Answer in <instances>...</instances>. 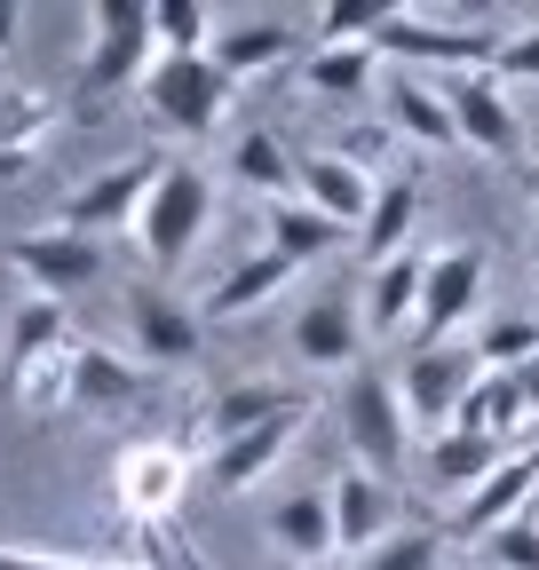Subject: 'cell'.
Here are the masks:
<instances>
[{
    "instance_id": "obj_1",
    "label": "cell",
    "mask_w": 539,
    "mask_h": 570,
    "mask_svg": "<svg viewBox=\"0 0 539 570\" xmlns=\"http://www.w3.org/2000/svg\"><path fill=\"white\" fill-rule=\"evenodd\" d=\"M96 40L80 56V96H119V88H144L159 40H151V0H96L88 9Z\"/></svg>"
},
{
    "instance_id": "obj_2",
    "label": "cell",
    "mask_w": 539,
    "mask_h": 570,
    "mask_svg": "<svg viewBox=\"0 0 539 570\" xmlns=\"http://www.w3.org/2000/svg\"><path fill=\"white\" fill-rule=\"evenodd\" d=\"M231 96H238V80L215 56H159L151 80H144V111L167 135H215L223 111H231Z\"/></svg>"
},
{
    "instance_id": "obj_3",
    "label": "cell",
    "mask_w": 539,
    "mask_h": 570,
    "mask_svg": "<svg viewBox=\"0 0 539 570\" xmlns=\"http://www.w3.org/2000/svg\"><path fill=\"white\" fill-rule=\"evenodd\" d=\"M215 230V183L198 175V167H167L159 175V190H151V206H144V223H135V246H144V262L151 269H183L190 262V246Z\"/></svg>"
},
{
    "instance_id": "obj_4",
    "label": "cell",
    "mask_w": 539,
    "mask_h": 570,
    "mask_svg": "<svg viewBox=\"0 0 539 570\" xmlns=\"http://www.w3.org/2000/svg\"><path fill=\"white\" fill-rule=\"evenodd\" d=\"M342 436H350V452L365 460V475H396L404 468V444H413V420H404V396H396V381L389 373H350L342 381Z\"/></svg>"
},
{
    "instance_id": "obj_5",
    "label": "cell",
    "mask_w": 539,
    "mask_h": 570,
    "mask_svg": "<svg viewBox=\"0 0 539 570\" xmlns=\"http://www.w3.org/2000/svg\"><path fill=\"white\" fill-rule=\"evenodd\" d=\"M175 159H119V167H104L96 183H80L72 198L56 206V230H72V238H104V230H135L144 223V206H151V190H159V175H167Z\"/></svg>"
},
{
    "instance_id": "obj_6",
    "label": "cell",
    "mask_w": 539,
    "mask_h": 570,
    "mask_svg": "<svg viewBox=\"0 0 539 570\" xmlns=\"http://www.w3.org/2000/svg\"><path fill=\"white\" fill-rule=\"evenodd\" d=\"M477 381H484V356H477V341H444V348H413L404 356V381H396V396H404V420L413 428H437V436H452V420H460V404L477 396Z\"/></svg>"
},
{
    "instance_id": "obj_7",
    "label": "cell",
    "mask_w": 539,
    "mask_h": 570,
    "mask_svg": "<svg viewBox=\"0 0 539 570\" xmlns=\"http://www.w3.org/2000/svg\"><path fill=\"white\" fill-rule=\"evenodd\" d=\"M477 309H484V246H444V254H429V285H421L413 341H421V348H444Z\"/></svg>"
},
{
    "instance_id": "obj_8",
    "label": "cell",
    "mask_w": 539,
    "mask_h": 570,
    "mask_svg": "<svg viewBox=\"0 0 539 570\" xmlns=\"http://www.w3.org/2000/svg\"><path fill=\"white\" fill-rule=\"evenodd\" d=\"M0 262H9L32 294H48V302H72L80 285H96L104 277V246L96 238H72V230H32V238H9L0 246Z\"/></svg>"
},
{
    "instance_id": "obj_9",
    "label": "cell",
    "mask_w": 539,
    "mask_h": 570,
    "mask_svg": "<svg viewBox=\"0 0 539 570\" xmlns=\"http://www.w3.org/2000/svg\"><path fill=\"white\" fill-rule=\"evenodd\" d=\"M183 475H190V452H183L175 436L127 444V452H119V475H111V491H119V515H127L135 531H159V515L183 499Z\"/></svg>"
},
{
    "instance_id": "obj_10",
    "label": "cell",
    "mask_w": 539,
    "mask_h": 570,
    "mask_svg": "<svg viewBox=\"0 0 539 570\" xmlns=\"http://www.w3.org/2000/svg\"><path fill=\"white\" fill-rule=\"evenodd\" d=\"M198 309H183L167 285H135L127 294V348H135V365L159 373V365H190L198 356Z\"/></svg>"
},
{
    "instance_id": "obj_11",
    "label": "cell",
    "mask_w": 539,
    "mask_h": 570,
    "mask_svg": "<svg viewBox=\"0 0 539 570\" xmlns=\"http://www.w3.org/2000/svg\"><path fill=\"white\" fill-rule=\"evenodd\" d=\"M452 104V135L468 142V151H484V159H516L523 151V119L508 104V80H492V71H460V80L444 88Z\"/></svg>"
},
{
    "instance_id": "obj_12",
    "label": "cell",
    "mask_w": 539,
    "mask_h": 570,
    "mask_svg": "<svg viewBox=\"0 0 539 570\" xmlns=\"http://www.w3.org/2000/svg\"><path fill=\"white\" fill-rule=\"evenodd\" d=\"M381 56H404V63H444V71H492L500 56V32H460V24H429V17H389L373 32Z\"/></svg>"
},
{
    "instance_id": "obj_13",
    "label": "cell",
    "mask_w": 539,
    "mask_h": 570,
    "mask_svg": "<svg viewBox=\"0 0 539 570\" xmlns=\"http://www.w3.org/2000/svg\"><path fill=\"white\" fill-rule=\"evenodd\" d=\"M144 396H151V373L135 365L127 348H104V341H80L72 348V404L88 420H127Z\"/></svg>"
},
{
    "instance_id": "obj_14",
    "label": "cell",
    "mask_w": 539,
    "mask_h": 570,
    "mask_svg": "<svg viewBox=\"0 0 539 570\" xmlns=\"http://www.w3.org/2000/svg\"><path fill=\"white\" fill-rule=\"evenodd\" d=\"M302 404H310V396H302V389H286V381H231V389H215V396H207V412H198V436H207V452H223V444L254 436V428L302 412Z\"/></svg>"
},
{
    "instance_id": "obj_15",
    "label": "cell",
    "mask_w": 539,
    "mask_h": 570,
    "mask_svg": "<svg viewBox=\"0 0 539 570\" xmlns=\"http://www.w3.org/2000/svg\"><path fill=\"white\" fill-rule=\"evenodd\" d=\"M531 491H539V444L531 452H508L477 491L452 508V531H468V539H492L500 523H516L523 508H531Z\"/></svg>"
},
{
    "instance_id": "obj_16",
    "label": "cell",
    "mask_w": 539,
    "mask_h": 570,
    "mask_svg": "<svg viewBox=\"0 0 539 570\" xmlns=\"http://www.w3.org/2000/svg\"><path fill=\"white\" fill-rule=\"evenodd\" d=\"M310 412L317 404H302V412H286V420H270V428H254V436H238V444H223V452H207V483L223 491V499H238V491H254L270 468H278L286 452H294V436L310 428Z\"/></svg>"
},
{
    "instance_id": "obj_17",
    "label": "cell",
    "mask_w": 539,
    "mask_h": 570,
    "mask_svg": "<svg viewBox=\"0 0 539 570\" xmlns=\"http://www.w3.org/2000/svg\"><path fill=\"white\" fill-rule=\"evenodd\" d=\"M56 127H63V104H56V96H40V88H0V183L32 175Z\"/></svg>"
},
{
    "instance_id": "obj_18",
    "label": "cell",
    "mask_w": 539,
    "mask_h": 570,
    "mask_svg": "<svg viewBox=\"0 0 539 570\" xmlns=\"http://www.w3.org/2000/svg\"><path fill=\"white\" fill-rule=\"evenodd\" d=\"M294 348H302V365H317V373L357 365V356H365V309H350L342 294L310 302V309L294 317Z\"/></svg>"
},
{
    "instance_id": "obj_19",
    "label": "cell",
    "mask_w": 539,
    "mask_h": 570,
    "mask_svg": "<svg viewBox=\"0 0 539 570\" xmlns=\"http://www.w3.org/2000/svg\"><path fill=\"white\" fill-rule=\"evenodd\" d=\"M302 198H310L317 214H333L342 230H365V223H373L381 183H373L365 167H350L342 151H317V159H302Z\"/></svg>"
},
{
    "instance_id": "obj_20",
    "label": "cell",
    "mask_w": 539,
    "mask_h": 570,
    "mask_svg": "<svg viewBox=\"0 0 539 570\" xmlns=\"http://www.w3.org/2000/svg\"><path fill=\"white\" fill-rule=\"evenodd\" d=\"M421 285H429V254H413L404 246L396 262H373V277H365V333H404L421 317Z\"/></svg>"
},
{
    "instance_id": "obj_21",
    "label": "cell",
    "mask_w": 539,
    "mask_h": 570,
    "mask_svg": "<svg viewBox=\"0 0 539 570\" xmlns=\"http://www.w3.org/2000/svg\"><path fill=\"white\" fill-rule=\"evenodd\" d=\"M333 531H342L350 554H373L396 531V491L381 475H342L333 483Z\"/></svg>"
},
{
    "instance_id": "obj_22",
    "label": "cell",
    "mask_w": 539,
    "mask_h": 570,
    "mask_svg": "<svg viewBox=\"0 0 539 570\" xmlns=\"http://www.w3.org/2000/svg\"><path fill=\"white\" fill-rule=\"evenodd\" d=\"M381 119H389L396 142H421V151H452V142H460L444 88H421V80H396V88L381 96Z\"/></svg>"
},
{
    "instance_id": "obj_23",
    "label": "cell",
    "mask_w": 539,
    "mask_h": 570,
    "mask_svg": "<svg viewBox=\"0 0 539 570\" xmlns=\"http://www.w3.org/2000/svg\"><path fill=\"white\" fill-rule=\"evenodd\" d=\"M270 539H278L294 562H325L333 547H342V531H333V491H294L270 508Z\"/></svg>"
},
{
    "instance_id": "obj_24",
    "label": "cell",
    "mask_w": 539,
    "mask_h": 570,
    "mask_svg": "<svg viewBox=\"0 0 539 570\" xmlns=\"http://www.w3.org/2000/svg\"><path fill=\"white\" fill-rule=\"evenodd\" d=\"M231 80H254V71H278L286 56H294V32L278 24V17H238V24H223L215 32V48H207Z\"/></svg>"
},
{
    "instance_id": "obj_25",
    "label": "cell",
    "mask_w": 539,
    "mask_h": 570,
    "mask_svg": "<svg viewBox=\"0 0 539 570\" xmlns=\"http://www.w3.org/2000/svg\"><path fill=\"white\" fill-rule=\"evenodd\" d=\"M294 269H302V262H286L278 246H262V254H246V262L215 285L198 317H215V325H223V317H246V309H262L270 294H278V285H294Z\"/></svg>"
},
{
    "instance_id": "obj_26",
    "label": "cell",
    "mask_w": 539,
    "mask_h": 570,
    "mask_svg": "<svg viewBox=\"0 0 539 570\" xmlns=\"http://www.w3.org/2000/svg\"><path fill=\"white\" fill-rule=\"evenodd\" d=\"M373 71H381V48H373V40H342V48H310V56H302L310 96H333V104L373 96Z\"/></svg>"
},
{
    "instance_id": "obj_27",
    "label": "cell",
    "mask_w": 539,
    "mask_h": 570,
    "mask_svg": "<svg viewBox=\"0 0 539 570\" xmlns=\"http://www.w3.org/2000/svg\"><path fill=\"white\" fill-rule=\"evenodd\" d=\"M357 230H342L333 214H317L310 198H278L270 206V246H278L286 262H317V254H333V246H350Z\"/></svg>"
},
{
    "instance_id": "obj_28",
    "label": "cell",
    "mask_w": 539,
    "mask_h": 570,
    "mask_svg": "<svg viewBox=\"0 0 539 570\" xmlns=\"http://www.w3.org/2000/svg\"><path fill=\"white\" fill-rule=\"evenodd\" d=\"M72 348V302H48V294H24L9 309V373L32 365V356H56Z\"/></svg>"
},
{
    "instance_id": "obj_29",
    "label": "cell",
    "mask_w": 539,
    "mask_h": 570,
    "mask_svg": "<svg viewBox=\"0 0 539 570\" xmlns=\"http://www.w3.org/2000/svg\"><path fill=\"white\" fill-rule=\"evenodd\" d=\"M500 460H508V452H500L492 436H460V428H452V436H437V444H429V483H437V491L452 499V508H460V499L477 491Z\"/></svg>"
},
{
    "instance_id": "obj_30",
    "label": "cell",
    "mask_w": 539,
    "mask_h": 570,
    "mask_svg": "<svg viewBox=\"0 0 539 570\" xmlns=\"http://www.w3.org/2000/svg\"><path fill=\"white\" fill-rule=\"evenodd\" d=\"M231 175L246 183V190H262L270 206H278V198H302V159L286 151V142L278 135H238V151H231Z\"/></svg>"
},
{
    "instance_id": "obj_31",
    "label": "cell",
    "mask_w": 539,
    "mask_h": 570,
    "mask_svg": "<svg viewBox=\"0 0 539 570\" xmlns=\"http://www.w3.org/2000/svg\"><path fill=\"white\" fill-rule=\"evenodd\" d=\"M413 214H421V175H396V183H381V198H373V223L357 230V246H365L373 262H396V254H404V238H413Z\"/></svg>"
},
{
    "instance_id": "obj_32",
    "label": "cell",
    "mask_w": 539,
    "mask_h": 570,
    "mask_svg": "<svg viewBox=\"0 0 539 570\" xmlns=\"http://www.w3.org/2000/svg\"><path fill=\"white\" fill-rule=\"evenodd\" d=\"M452 428H460V436H492V444H500V436H516V428H531V412H523V396H516V381H508V373H484V381H477V396L460 404V420H452Z\"/></svg>"
},
{
    "instance_id": "obj_33",
    "label": "cell",
    "mask_w": 539,
    "mask_h": 570,
    "mask_svg": "<svg viewBox=\"0 0 539 570\" xmlns=\"http://www.w3.org/2000/svg\"><path fill=\"white\" fill-rule=\"evenodd\" d=\"M72 348H80V341H72ZM72 348L17 365V373H9V396H17L24 412H63V404H72Z\"/></svg>"
},
{
    "instance_id": "obj_34",
    "label": "cell",
    "mask_w": 539,
    "mask_h": 570,
    "mask_svg": "<svg viewBox=\"0 0 539 570\" xmlns=\"http://www.w3.org/2000/svg\"><path fill=\"white\" fill-rule=\"evenodd\" d=\"M215 32H223V24L198 9V0H151V40H159V56H207Z\"/></svg>"
},
{
    "instance_id": "obj_35",
    "label": "cell",
    "mask_w": 539,
    "mask_h": 570,
    "mask_svg": "<svg viewBox=\"0 0 539 570\" xmlns=\"http://www.w3.org/2000/svg\"><path fill=\"white\" fill-rule=\"evenodd\" d=\"M477 356H484V373H523L531 356H539V325L531 317H492L477 333Z\"/></svg>"
},
{
    "instance_id": "obj_36",
    "label": "cell",
    "mask_w": 539,
    "mask_h": 570,
    "mask_svg": "<svg viewBox=\"0 0 539 570\" xmlns=\"http://www.w3.org/2000/svg\"><path fill=\"white\" fill-rule=\"evenodd\" d=\"M396 9L389 0H325L317 9V48H342V40H373Z\"/></svg>"
},
{
    "instance_id": "obj_37",
    "label": "cell",
    "mask_w": 539,
    "mask_h": 570,
    "mask_svg": "<svg viewBox=\"0 0 539 570\" xmlns=\"http://www.w3.org/2000/svg\"><path fill=\"white\" fill-rule=\"evenodd\" d=\"M437 562H444V539H437V531H404V523H396L357 570H437Z\"/></svg>"
},
{
    "instance_id": "obj_38",
    "label": "cell",
    "mask_w": 539,
    "mask_h": 570,
    "mask_svg": "<svg viewBox=\"0 0 539 570\" xmlns=\"http://www.w3.org/2000/svg\"><path fill=\"white\" fill-rule=\"evenodd\" d=\"M484 570H539V523H531V515L500 523V531L484 539Z\"/></svg>"
},
{
    "instance_id": "obj_39",
    "label": "cell",
    "mask_w": 539,
    "mask_h": 570,
    "mask_svg": "<svg viewBox=\"0 0 539 570\" xmlns=\"http://www.w3.org/2000/svg\"><path fill=\"white\" fill-rule=\"evenodd\" d=\"M492 80H539V17L500 32V56H492Z\"/></svg>"
},
{
    "instance_id": "obj_40",
    "label": "cell",
    "mask_w": 539,
    "mask_h": 570,
    "mask_svg": "<svg viewBox=\"0 0 539 570\" xmlns=\"http://www.w3.org/2000/svg\"><path fill=\"white\" fill-rule=\"evenodd\" d=\"M333 151H342L350 167H365V175H373V167L396 151V135H389V119H365V127H342V142H333Z\"/></svg>"
},
{
    "instance_id": "obj_41",
    "label": "cell",
    "mask_w": 539,
    "mask_h": 570,
    "mask_svg": "<svg viewBox=\"0 0 539 570\" xmlns=\"http://www.w3.org/2000/svg\"><path fill=\"white\" fill-rule=\"evenodd\" d=\"M0 570H144V562H56V554H17V547H0Z\"/></svg>"
},
{
    "instance_id": "obj_42",
    "label": "cell",
    "mask_w": 539,
    "mask_h": 570,
    "mask_svg": "<svg viewBox=\"0 0 539 570\" xmlns=\"http://www.w3.org/2000/svg\"><path fill=\"white\" fill-rule=\"evenodd\" d=\"M135 539H144V570H198V562H190L167 531H135Z\"/></svg>"
},
{
    "instance_id": "obj_43",
    "label": "cell",
    "mask_w": 539,
    "mask_h": 570,
    "mask_svg": "<svg viewBox=\"0 0 539 570\" xmlns=\"http://www.w3.org/2000/svg\"><path fill=\"white\" fill-rule=\"evenodd\" d=\"M508 381H516V396H523V412L539 420V356H531V365H523V373H508Z\"/></svg>"
},
{
    "instance_id": "obj_44",
    "label": "cell",
    "mask_w": 539,
    "mask_h": 570,
    "mask_svg": "<svg viewBox=\"0 0 539 570\" xmlns=\"http://www.w3.org/2000/svg\"><path fill=\"white\" fill-rule=\"evenodd\" d=\"M17 32H24V9H9V0H0V56L17 48Z\"/></svg>"
},
{
    "instance_id": "obj_45",
    "label": "cell",
    "mask_w": 539,
    "mask_h": 570,
    "mask_svg": "<svg viewBox=\"0 0 539 570\" xmlns=\"http://www.w3.org/2000/svg\"><path fill=\"white\" fill-rule=\"evenodd\" d=\"M523 198L539 206V159H523Z\"/></svg>"
},
{
    "instance_id": "obj_46",
    "label": "cell",
    "mask_w": 539,
    "mask_h": 570,
    "mask_svg": "<svg viewBox=\"0 0 539 570\" xmlns=\"http://www.w3.org/2000/svg\"><path fill=\"white\" fill-rule=\"evenodd\" d=\"M531 262H539V254H531Z\"/></svg>"
}]
</instances>
